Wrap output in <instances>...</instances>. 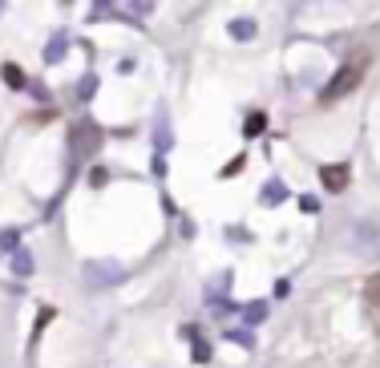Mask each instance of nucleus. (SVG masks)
I'll return each mask as SVG.
<instances>
[{
  "instance_id": "obj_1",
  "label": "nucleus",
  "mask_w": 380,
  "mask_h": 368,
  "mask_svg": "<svg viewBox=\"0 0 380 368\" xmlns=\"http://www.w3.org/2000/svg\"><path fill=\"white\" fill-rule=\"evenodd\" d=\"M364 69H368V57L360 53L356 61H348V65H340L336 69V77H332L328 85H324V93H320V105H336V102H344L348 93H352L360 81H364Z\"/></svg>"
},
{
  "instance_id": "obj_2",
  "label": "nucleus",
  "mask_w": 380,
  "mask_h": 368,
  "mask_svg": "<svg viewBox=\"0 0 380 368\" xmlns=\"http://www.w3.org/2000/svg\"><path fill=\"white\" fill-rule=\"evenodd\" d=\"M97 146H102V130L93 126V122H77L73 126V158H85Z\"/></svg>"
},
{
  "instance_id": "obj_3",
  "label": "nucleus",
  "mask_w": 380,
  "mask_h": 368,
  "mask_svg": "<svg viewBox=\"0 0 380 368\" xmlns=\"http://www.w3.org/2000/svg\"><path fill=\"white\" fill-rule=\"evenodd\" d=\"M364 324L380 332V275H368L364 283Z\"/></svg>"
},
{
  "instance_id": "obj_4",
  "label": "nucleus",
  "mask_w": 380,
  "mask_h": 368,
  "mask_svg": "<svg viewBox=\"0 0 380 368\" xmlns=\"http://www.w3.org/2000/svg\"><path fill=\"white\" fill-rule=\"evenodd\" d=\"M348 178H352V166H344V162H336V166H320V182L328 186L332 194H340L344 186H348Z\"/></svg>"
},
{
  "instance_id": "obj_5",
  "label": "nucleus",
  "mask_w": 380,
  "mask_h": 368,
  "mask_svg": "<svg viewBox=\"0 0 380 368\" xmlns=\"http://www.w3.org/2000/svg\"><path fill=\"white\" fill-rule=\"evenodd\" d=\"M243 130H247V138H255V134H263V130H267V114H251Z\"/></svg>"
},
{
  "instance_id": "obj_6",
  "label": "nucleus",
  "mask_w": 380,
  "mask_h": 368,
  "mask_svg": "<svg viewBox=\"0 0 380 368\" xmlns=\"http://www.w3.org/2000/svg\"><path fill=\"white\" fill-rule=\"evenodd\" d=\"M4 81H9L13 89H25V77H21V69H16V65H4Z\"/></svg>"
}]
</instances>
